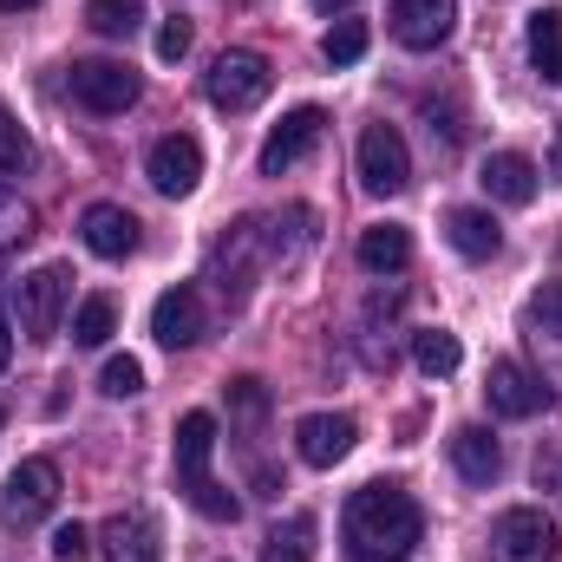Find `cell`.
<instances>
[{
  "mask_svg": "<svg viewBox=\"0 0 562 562\" xmlns=\"http://www.w3.org/2000/svg\"><path fill=\"white\" fill-rule=\"evenodd\" d=\"M425 537V517L413 504V491L400 484H360L340 510V543L347 562H406Z\"/></svg>",
  "mask_w": 562,
  "mask_h": 562,
  "instance_id": "obj_1",
  "label": "cell"
},
{
  "mask_svg": "<svg viewBox=\"0 0 562 562\" xmlns=\"http://www.w3.org/2000/svg\"><path fill=\"white\" fill-rule=\"evenodd\" d=\"M210 458H216V419L210 413H183L177 419V491L210 517V524H236V497L210 477Z\"/></svg>",
  "mask_w": 562,
  "mask_h": 562,
  "instance_id": "obj_2",
  "label": "cell"
},
{
  "mask_svg": "<svg viewBox=\"0 0 562 562\" xmlns=\"http://www.w3.org/2000/svg\"><path fill=\"white\" fill-rule=\"evenodd\" d=\"M269 86H276V72H269V59H262L256 46H229V53H216L210 72H203V92H210L216 112H256V105L269 99Z\"/></svg>",
  "mask_w": 562,
  "mask_h": 562,
  "instance_id": "obj_3",
  "label": "cell"
},
{
  "mask_svg": "<svg viewBox=\"0 0 562 562\" xmlns=\"http://www.w3.org/2000/svg\"><path fill=\"white\" fill-rule=\"evenodd\" d=\"M66 301H72V269L66 262H46L33 276L13 281V314H20V334L26 340H53L59 321H66Z\"/></svg>",
  "mask_w": 562,
  "mask_h": 562,
  "instance_id": "obj_4",
  "label": "cell"
},
{
  "mask_svg": "<svg viewBox=\"0 0 562 562\" xmlns=\"http://www.w3.org/2000/svg\"><path fill=\"white\" fill-rule=\"evenodd\" d=\"M53 504H59V464L53 458H20L7 471V491H0V524L33 530V524L53 517Z\"/></svg>",
  "mask_w": 562,
  "mask_h": 562,
  "instance_id": "obj_5",
  "label": "cell"
},
{
  "mask_svg": "<svg viewBox=\"0 0 562 562\" xmlns=\"http://www.w3.org/2000/svg\"><path fill=\"white\" fill-rule=\"evenodd\" d=\"M557 557H562V530L543 510L517 504L491 524V562H557Z\"/></svg>",
  "mask_w": 562,
  "mask_h": 562,
  "instance_id": "obj_6",
  "label": "cell"
},
{
  "mask_svg": "<svg viewBox=\"0 0 562 562\" xmlns=\"http://www.w3.org/2000/svg\"><path fill=\"white\" fill-rule=\"evenodd\" d=\"M138 72L132 66H119V59H86V66H72V99L86 105V112H99V119H119V112H132L138 105Z\"/></svg>",
  "mask_w": 562,
  "mask_h": 562,
  "instance_id": "obj_7",
  "label": "cell"
},
{
  "mask_svg": "<svg viewBox=\"0 0 562 562\" xmlns=\"http://www.w3.org/2000/svg\"><path fill=\"white\" fill-rule=\"evenodd\" d=\"M360 183L373 196H400L413 183V150H406V138L393 125H367L360 132Z\"/></svg>",
  "mask_w": 562,
  "mask_h": 562,
  "instance_id": "obj_8",
  "label": "cell"
},
{
  "mask_svg": "<svg viewBox=\"0 0 562 562\" xmlns=\"http://www.w3.org/2000/svg\"><path fill=\"white\" fill-rule=\"evenodd\" d=\"M484 400H491L497 419H537V413H550V386H543V373H530L524 360H491Z\"/></svg>",
  "mask_w": 562,
  "mask_h": 562,
  "instance_id": "obj_9",
  "label": "cell"
},
{
  "mask_svg": "<svg viewBox=\"0 0 562 562\" xmlns=\"http://www.w3.org/2000/svg\"><path fill=\"white\" fill-rule=\"evenodd\" d=\"M144 177H150L157 196H190V190L203 183V144L183 138V132L157 138L150 144V157H144Z\"/></svg>",
  "mask_w": 562,
  "mask_h": 562,
  "instance_id": "obj_10",
  "label": "cell"
},
{
  "mask_svg": "<svg viewBox=\"0 0 562 562\" xmlns=\"http://www.w3.org/2000/svg\"><path fill=\"white\" fill-rule=\"evenodd\" d=\"M458 26V0H393V40L406 53H438Z\"/></svg>",
  "mask_w": 562,
  "mask_h": 562,
  "instance_id": "obj_11",
  "label": "cell"
},
{
  "mask_svg": "<svg viewBox=\"0 0 562 562\" xmlns=\"http://www.w3.org/2000/svg\"><path fill=\"white\" fill-rule=\"evenodd\" d=\"M321 132H327V112H321V105H301V112H288L276 132H269L262 157H256V164H262V177H288V170H294V164H301V157L321 144Z\"/></svg>",
  "mask_w": 562,
  "mask_h": 562,
  "instance_id": "obj_12",
  "label": "cell"
},
{
  "mask_svg": "<svg viewBox=\"0 0 562 562\" xmlns=\"http://www.w3.org/2000/svg\"><path fill=\"white\" fill-rule=\"evenodd\" d=\"M150 334H157L164 347H196V340L210 334V307H203V294H196L190 281H177L170 294H157V307H150Z\"/></svg>",
  "mask_w": 562,
  "mask_h": 562,
  "instance_id": "obj_13",
  "label": "cell"
},
{
  "mask_svg": "<svg viewBox=\"0 0 562 562\" xmlns=\"http://www.w3.org/2000/svg\"><path fill=\"white\" fill-rule=\"evenodd\" d=\"M353 438H360V425L347 419V413H307V419L294 425V451H301V464H314V471H334V464L353 451Z\"/></svg>",
  "mask_w": 562,
  "mask_h": 562,
  "instance_id": "obj_14",
  "label": "cell"
},
{
  "mask_svg": "<svg viewBox=\"0 0 562 562\" xmlns=\"http://www.w3.org/2000/svg\"><path fill=\"white\" fill-rule=\"evenodd\" d=\"M537 164L524 157V150H491L484 164H477V183H484V196L491 203H510V210H524V203H537Z\"/></svg>",
  "mask_w": 562,
  "mask_h": 562,
  "instance_id": "obj_15",
  "label": "cell"
},
{
  "mask_svg": "<svg viewBox=\"0 0 562 562\" xmlns=\"http://www.w3.org/2000/svg\"><path fill=\"white\" fill-rule=\"evenodd\" d=\"M99 557L105 562H164V537H157V524L144 510H119L99 530Z\"/></svg>",
  "mask_w": 562,
  "mask_h": 562,
  "instance_id": "obj_16",
  "label": "cell"
},
{
  "mask_svg": "<svg viewBox=\"0 0 562 562\" xmlns=\"http://www.w3.org/2000/svg\"><path fill=\"white\" fill-rule=\"evenodd\" d=\"M79 236H86V249H92L99 262H125V256L138 249V216L119 210V203H92V210L79 216Z\"/></svg>",
  "mask_w": 562,
  "mask_h": 562,
  "instance_id": "obj_17",
  "label": "cell"
},
{
  "mask_svg": "<svg viewBox=\"0 0 562 562\" xmlns=\"http://www.w3.org/2000/svg\"><path fill=\"white\" fill-rule=\"evenodd\" d=\"M451 464H458L464 484H497L504 451H497V438H491L484 425H458V431H451Z\"/></svg>",
  "mask_w": 562,
  "mask_h": 562,
  "instance_id": "obj_18",
  "label": "cell"
},
{
  "mask_svg": "<svg viewBox=\"0 0 562 562\" xmlns=\"http://www.w3.org/2000/svg\"><path fill=\"white\" fill-rule=\"evenodd\" d=\"M445 236H451V249H458L464 262H491V256L504 249V229H497L491 210H451V216H445Z\"/></svg>",
  "mask_w": 562,
  "mask_h": 562,
  "instance_id": "obj_19",
  "label": "cell"
},
{
  "mask_svg": "<svg viewBox=\"0 0 562 562\" xmlns=\"http://www.w3.org/2000/svg\"><path fill=\"white\" fill-rule=\"evenodd\" d=\"M301 249H314V210L307 203H288L281 216L262 223V262H294Z\"/></svg>",
  "mask_w": 562,
  "mask_h": 562,
  "instance_id": "obj_20",
  "label": "cell"
},
{
  "mask_svg": "<svg viewBox=\"0 0 562 562\" xmlns=\"http://www.w3.org/2000/svg\"><path fill=\"white\" fill-rule=\"evenodd\" d=\"M360 269L367 276H400L406 262H413V229H400V223H373L367 236H360Z\"/></svg>",
  "mask_w": 562,
  "mask_h": 562,
  "instance_id": "obj_21",
  "label": "cell"
},
{
  "mask_svg": "<svg viewBox=\"0 0 562 562\" xmlns=\"http://www.w3.org/2000/svg\"><path fill=\"white\" fill-rule=\"evenodd\" d=\"M530 66H537L550 86H562V13L557 7H537V13H530Z\"/></svg>",
  "mask_w": 562,
  "mask_h": 562,
  "instance_id": "obj_22",
  "label": "cell"
},
{
  "mask_svg": "<svg viewBox=\"0 0 562 562\" xmlns=\"http://www.w3.org/2000/svg\"><path fill=\"white\" fill-rule=\"evenodd\" d=\"M262 562H314V517L307 510L281 517L276 530L262 537Z\"/></svg>",
  "mask_w": 562,
  "mask_h": 562,
  "instance_id": "obj_23",
  "label": "cell"
},
{
  "mask_svg": "<svg viewBox=\"0 0 562 562\" xmlns=\"http://www.w3.org/2000/svg\"><path fill=\"white\" fill-rule=\"evenodd\" d=\"M413 360H419L425 380H451L458 360H464V347H458V334H445V327H419V334H413Z\"/></svg>",
  "mask_w": 562,
  "mask_h": 562,
  "instance_id": "obj_24",
  "label": "cell"
},
{
  "mask_svg": "<svg viewBox=\"0 0 562 562\" xmlns=\"http://www.w3.org/2000/svg\"><path fill=\"white\" fill-rule=\"evenodd\" d=\"M86 26L105 40H132L144 26V0H86Z\"/></svg>",
  "mask_w": 562,
  "mask_h": 562,
  "instance_id": "obj_25",
  "label": "cell"
},
{
  "mask_svg": "<svg viewBox=\"0 0 562 562\" xmlns=\"http://www.w3.org/2000/svg\"><path fill=\"white\" fill-rule=\"evenodd\" d=\"M33 229H40L33 203H26L13 183H0V256H13L20 243H33Z\"/></svg>",
  "mask_w": 562,
  "mask_h": 562,
  "instance_id": "obj_26",
  "label": "cell"
},
{
  "mask_svg": "<svg viewBox=\"0 0 562 562\" xmlns=\"http://www.w3.org/2000/svg\"><path fill=\"white\" fill-rule=\"evenodd\" d=\"M112 327H119V307H112V294H92V301H79V314H72V340H79V347H105V340H112Z\"/></svg>",
  "mask_w": 562,
  "mask_h": 562,
  "instance_id": "obj_27",
  "label": "cell"
},
{
  "mask_svg": "<svg viewBox=\"0 0 562 562\" xmlns=\"http://www.w3.org/2000/svg\"><path fill=\"white\" fill-rule=\"evenodd\" d=\"M229 413L243 431H256V425L269 419V386L256 380V373H243V380H229Z\"/></svg>",
  "mask_w": 562,
  "mask_h": 562,
  "instance_id": "obj_28",
  "label": "cell"
},
{
  "mask_svg": "<svg viewBox=\"0 0 562 562\" xmlns=\"http://www.w3.org/2000/svg\"><path fill=\"white\" fill-rule=\"evenodd\" d=\"M26 164H33V144H26V132H20V119L0 105V183H7V177H20Z\"/></svg>",
  "mask_w": 562,
  "mask_h": 562,
  "instance_id": "obj_29",
  "label": "cell"
},
{
  "mask_svg": "<svg viewBox=\"0 0 562 562\" xmlns=\"http://www.w3.org/2000/svg\"><path fill=\"white\" fill-rule=\"evenodd\" d=\"M360 53H367V26H360V20L327 26V40H321V59H327V66H353Z\"/></svg>",
  "mask_w": 562,
  "mask_h": 562,
  "instance_id": "obj_30",
  "label": "cell"
},
{
  "mask_svg": "<svg viewBox=\"0 0 562 562\" xmlns=\"http://www.w3.org/2000/svg\"><path fill=\"white\" fill-rule=\"evenodd\" d=\"M99 386H105L112 400H132V393H144V367L132 360V353H119V360H105V373H99Z\"/></svg>",
  "mask_w": 562,
  "mask_h": 562,
  "instance_id": "obj_31",
  "label": "cell"
},
{
  "mask_svg": "<svg viewBox=\"0 0 562 562\" xmlns=\"http://www.w3.org/2000/svg\"><path fill=\"white\" fill-rule=\"evenodd\" d=\"M530 327H537V340H543V334L562 340V281H550V288L530 301Z\"/></svg>",
  "mask_w": 562,
  "mask_h": 562,
  "instance_id": "obj_32",
  "label": "cell"
},
{
  "mask_svg": "<svg viewBox=\"0 0 562 562\" xmlns=\"http://www.w3.org/2000/svg\"><path fill=\"white\" fill-rule=\"evenodd\" d=\"M183 53H190V20H183V13H170V20H164V33H157V59H170V66H177Z\"/></svg>",
  "mask_w": 562,
  "mask_h": 562,
  "instance_id": "obj_33",
  "label": "cell"
},
{
  "mask_svg": "<svg viewBox=\"0 0 562 562\" xmlns=\"http://www.w3.org/2000/svg\"><path fill=\"white\" fill-rule=\"evenodd\" d=\"M86 550H92V537H86L79 524H59V530H53V557L59 562H79Z\"/></svg>",
  "mask_w": 562,
  "mask_h": 562,
  "instance_id": "obj_34",
  "label": "cell"
},
{
  "mask_svg": "<svg viewBox=\"0 0 562 562\" xmlns=\"http://www.w3.org/2000/svg\"><path fill=\"white\" fill-rule=\"evenodd\" d=\"M537 484L562 497V451H543V458H537Z\"/></svg>",
  "mask_w": 562,
  "mask_h": 562,
  "instance_id": "obj_35",
  "label": "cell"
},
{
  "mask_svg": "<svg viewBox=\"0 0 562 562\" xmlns=\"http://www.w3.org/2000/svg\"><path fill=\"white\" fill-rule=\"evenodd\" d=\"M7 360H13V327H7V314H0V373H7Z\"/></svg>",
  "mask_w": 562,
  "mask_h": 562,
  "instance_id": "obj_36",
  "label": "cell"
},
{
  "mask_svg": "<svg viewBox=\"0 0 562 562\" xmlns=\"http://www.w3.org/2000/svg\"><path fill=\"white\" fill-rule=\"evenodd\" d=\"M550 177L562 183V125H557V138H550Z\"/></svg>",
  "mask_w": 562,
  "mask_h": 562,
  "instance_id": "obj_37",
  "label": "cell"
},
{
  "mask_svg": "<svg viewBox=\"0 0 562 562\" xmlns=\"http://www.w3.org/2000/svg\"><path fill=\"white\" fill-rule=\"evenodd\" d=\"M20 7H40V0H0V13H20Z\"/></svg>",
  "mask_w": 562,
  "mask_h": 562,
  "instance_id": "obj_38",
  "label": "cell"
},
{
  "mask_svg": "<svg viewBox=\"0 0 562 562\" xmlns=\"http://www.w3.org/2000/svg\"><path fill=\"white\" fill-rule=\"evenodd\" d=\"M314 7H321V13H334V7H353V0H314Z\"/></svg>",
  "mask_w": 562,
  "mask_h": 562,
  "instance_id": "obj_39",
  "label": "cell"
},
{
  "mask_svg": "<svg viewBox=\"0 0 562 562\" xmlns=\"http://www.w3.org/2000/svg\"><path fill=\"white\" fill-rule=\"evenodd\" d=\"M0 425H7V406H0Z\"/></svg>",
  "mask_w": 562,
  "mask_h": 562,
  "instance_id": "obj_40",
  "label": "cell"
}]
</instances>
